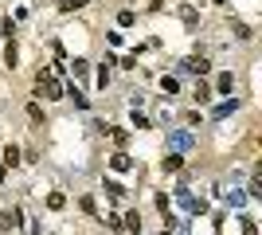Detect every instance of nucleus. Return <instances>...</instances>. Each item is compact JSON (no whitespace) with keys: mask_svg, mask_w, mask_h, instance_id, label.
I'll list each match as a JSON object with an SVG mask.
<instances>
[{"mask_svg":"<svg viewBox=\"0 0 262 235\" xmlns=\"http://www.w3.org/2000/svg\"><path fill=\"white\" fill-rule=\"evenodd\" d=\"M35 90H39V94H43V98H63V82H59V78L51 75V71H39V82H35Z\"/></svg>","mask_w":262,"mask_h":235,"instance_id":"f257e3e1","label":"nucleus"},{"mask_svg":"<svg viewBox=\"0 0 262 235\" xmlns=\"http://www.w3.org/2000/svg\"><path fill=\"white\" fill-rule=\"evenodd\" d=\"M172 200L180 204V208H184V212H192V216H208V212H211V208H208V200H196V196H192V192H184V188L176 192Z\"/></svg>","mask_w":262,"mask_h":235,"instance_id":"f03ea898","label":"nucleus"},{"mask_svg":"<svg viewBox=\"0 0 262 235\" xmlns=\"http://www.w3.org/2000/svg\"><path fill=\"white\" fill-rule=\"evenodd\" d=\"M168 149H172V153H192V149H196L192 130H172V134H168Z\"/></svg>","mask_w":262,"mask_h":235,"instance_id":"7ed1b4c3","label":"nucleus"},{"mask_svg":"<svg viewBox=\"0 0 262 235\" xmlns=\"http://www.w3.org/2000/svg\"><path fill=\"white\" fill-rule=\"evenodd\" d=\"M215 192L223 196V204H227V208H247V200H251L243 188H227V184H215Z\"/></svg>","mask_w":262,"mask_h":235,"instance_id":"20e7f679","label":"nucleus"},{"mask_svg":"<svg viewBox=\"0 0 262 235\" xmlns=\"http://www.w3.org/2000/svg\"><path fill=\"white\" fill-rule=\"evenodd\" d=\"M180 71H188V75L204 78V75H211V63H208L204 55H188V59H180Z\"/></svg>","mask_w":262,"mask_h":235,"instance_id":"39448f33","label":"nucleus"},{"mask_svg":"<svg viewBox=\"0 0 262 235\" xmlns=\"http://www.w3.org/2000/svg\"><path fill=\"white\" fill-rule=\"evenodd\" d=\"M110 168H114V173H121V177H125V173H133V161H129V153H125V149H118V153L110 157Z\"/></svg>","mask_w":262,"mask_h":235,"instance_id":"423d86ee","label":"nucleus"},{"mask_svg":"<svg viewBox=\"0 0 262 235\" xmlns=\"http://www.w3.org/2000/svg\"><path fill=\"white\" fill-rule=\"evenodd\" d=\"M235 110H239V98H235V94H223V102L211 110V118H227V114H235Z\"/></svg>","mask_w":262,"mask_h":235,"instance_id":"0eeeda50","label":"nucleus"},{"mask_svg":"<svg viewBox=\"0 0 262 235\" xmlns=\"http://www.w3.org/2000/svg\"><path fill=\"white\" fill-rule=\"evenodd\" d=\"M110 75H114V59L106 55V59H102V67H98V78H94V82L106 90V87H110Z\"/></svg>","mask_w":262,"mask_h":235,"instance_id":"6e6552de","label":"nucleus"},{"mask_svg":"<svg viewBox=\"0 0 262 235\" xmlns=\"http://www.w3.org/2000/svg\"><path fill=\"white\" fill-rule=\"evenodd\" d=\"M63 94H71V102H75L78 110H90V102H86V94H82V90H78L75 82H71V87H63Z\"/></svg>","mask_w":262,"mask_h":235,"instance_id":"1a4fd4ad","label":"nucleus"},{"mask_svg":"<svg viewBox=\"0 0 262 235\" xmlns=\"http://www.w3.org/2000/svg\"><path fill=\"white\" fill-rule=\"evenodd\" d=\"M164 173H180V168H184V153H164Z\"/></svg>","mask_w":262,"mask_h":235,"instance_id":"9d476101","label":"nucleus"},{"mask_svg":"<svg viewBox=\"0 0 262 235\" xmlns=\"http://www.w3.org/2000/svg\"><path fill=\"white\" fill-rule=\"evenodd\" d=\"M20 224H24V212H20V208H12V212L0 216V227H20Z\"/></svg>","mask_w":262,"mask_h":235,"instance_id":"9b49d317","label":"nucleus"},{"mask_svg":"<svg viewBox=\"0 0 262 235\" xmlns=\"http://www.w3.org/2000/svg\"><path fill=\"white\" fill-rule=\"evenodd\" d=\"M231 87H235V75H231V71H223V75L215 78V90H219V94H231Z\"/></svg>","mask_w":262,"mask_h":235,"instance_id":"f8f14e48","label":"nucleus"},{"mask_svg":"<svg viewBox=\"0 0 262 235\" xmlns=\"http://www.w3.org/2000/svg\"><path fill=\"white\" fill-rule=\"evenodd\" d=\"M110 141H114L118 149H125V145H129V134H125L121 125H114V130H110Z\"/></svg>","mask_w":262,"mask_h":235,"instance_id":"ddd939ff","label":"nucleus"},{"mask_svg":"<svg viewBox=\"0 0 262 235\" xmlns=\"http://www.w3.org/2000/svg\"><path fill=\"white\" fill-rule=\"evenodd\" d=\"M102 188H106V196H114V200H121V196H125V188H121L118 180H102Z\"/></svg>","mask_w":262,"mask_h":235,"instance_id":"4468645a","label":"nucleus"},{"mask_svg":"<svg viewBox=\"0 0 262 235\" xmlns=\"http://www.w3.org/2000/svg\"><path fill=\"white\" fill-rule=\"evenodd\" d=\"M47 208H51V212H63V208H67V196H63V192H51V196H47Z\"/></svg>","mask_w":262,"mask_h":235,"instance_id":"2eb2a0df","label":"nucleus"},{"mask_svg":"<svg viewBox=\"0 0 262 235\" xmlns=\"http://www.w3.org/2000/svg\"><path fill=\"white\" fill-rule=\"evenodd\" d=\"M16 165H20V149L8 145V149H4V168H16Z\"/></svg>","mask_w":262,"mask_h":235,"instance_id":"dca6fc26","label":"nucleus"},{"mask_svg":"<svg viewBox=\"0 0 262 235\" xmlns=\"http://www.w3.org/2000/svg\"><path fill=\"white\" fill-rule=\"evenodd\" d=\"M161 90H164V94H176V90H180V78H176V75H164L161 78Z\"/></svg>","mask_w":262,"mask_h":235,"instance_id":"f3484780","label":"nucleus"},{"mask_svg":"<svg viewBox=\"0 0 262 235\" xmlns=\"http://www.w3.org/2000/svg\"><path fill=\"white\" fill-rule=\"evenodd\" d=\"M16 59H20V51H16V39H8V47H4V63H8V67H16Z\"/></svg>","mask_w":262,"mask_h":235,"instance_id":"a211bd4d","label":"nucleus"},{"mask_svg":"<svg viewBox=\"0 0 262 235\" xmlns=\"http://www.w3.org/2000/svg\"><path fill=\"white\" fill-rule=\"evenodd\" d=\"M121 227H129V231H141V216H137V212H125Z\"/></svg>","mask_w":262,"mask_h":235,"instance_id":"6ab92c4d","label":"nucleus"},{"mask_svg":"<svg viewBox=\"0 0 262 235\" xmlns=\"http://www.w3.org/2000/svg\"><path fill=\"white\" fill-rule=\"evenodd\" d=\"M129 118H133V125H137V130H145V125H149V118L141 114V106H133V110H129Z\"/></svg>","mask_w":262,"mask_h":235,"instance_id":"aec40b11","label":"nucleus"},{"mask_svg":"<svg viewBox=\"0 0 262 235\" xmlns=\"http://www.w3.org/2000/svg\"><path fill=\"white\" fill-rule=\"evenodd\" d=\"M133 20H137V16H133L129 8H121V12H118V28H133Z\"/></svg>","mask_w":262,"mask_h":235,"instance_id":"412c9836","label":"nucleus"},{"mask_svg":"<svg viewBox=\"0 0 262 235\" xmlns=\"http://www.w3.org/2000/svg\"><path fill=\"white\" fill-rule=\"evenodd\" d=\"M208 98H211V87L200 78V82H196V102H208Z\"/></svg>","mask_w":262,"mask_h":235,"instance_id":"4be33fe9","label":"nucleus"},{"mask_svg":"<svg viewBox=\"0 0 262 235\" xmlns=\"http://www.w3.org/2000/svg\"><path fill=\"white\" fill-rule=\"evenodd\" d=\"M71 71H75V78H82V75L90 71V63H86V59H75V63H71Z\"/></svg>","mask_w":262,"mask_h":235,"instance_id":"5701e85b","label":"nucleus"},{"mask_svg":"<svg viewBox=\"0 0 262 235\" xmlns=\"http://www.w3.org/2000/svg\"><path fill=\"white\" fill-rule=\"evenodd\" d=\"M28 118H32V122H43V110H39V102H28Z\"/></svg>","mask_w":262,"mask_h":235,"instance_id":"b1692460","label":"nucleus"},{"mask_svg":"<svg viewBox=\"0 0 262 235\" xmlns=\"http://www.w3.org/2000/svg\"><path fill=\"white\" fill-rule=\"evenodd\" d=\"M82 212H86V216H98V204H94V196H82Z\"/></svg>","mask_w":262,"mask_h":235,"instance_id":"393cba45","label":"nucleus"},{"mask_svg":"<svg viewBox=\"0 0 262 235\" xmlns=\"http://www.w3.org/2000/svg\"><path fill=\"white\" fill-rule=\"evenodd\" d=\"M231 28H235V35H239V39H251V28H247V24H239V20H235Z\"/></svg>","mask_w":262,"mask_h":235,"instance_id":"a878e982","label":"nucleus"},{"mask_svg":"<svg viewBox=\"0 0 262 235\" xmlns=\"http://www.w3.org/2000/svg\"><path fill=\"white\" fill-rule=\"evenodd\" d=\"M243 235H258V224H254V220H247V216H243Z\"/></svg>","mask_w":262,"mask_h":235,"instance_id":"bb28decb","label":"nucleus"},{"mask_svg":"<svg viewBox=\"0 0 262 235\" xmlns=\"http://www.w3.org/2000/svg\"><path fill=\"white\" fill-rule=\"evenodd\" d=\"M82 4H86V0H63V12H78Z\"/></svg>","mask_w":262,"mask_h":235,"instance_id":"cd10ccee","label":"nucleus"},{"mask_svg":"<svg viewBox=\"0 0 262 235\" xmlns=\"http://www.w3.org/2000/svg\"><path fill=\"white\" fill-rule=\"evenodd\" d=\"M161 235H172V231H168V227H164V231H161Z\"/></svg>","mask_w":262,"mask_h":235,"instance_id":"c85d7f7f","label":"nucleus"}]
</instances>
